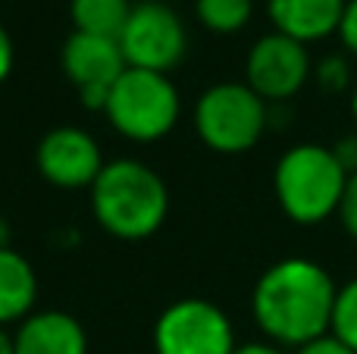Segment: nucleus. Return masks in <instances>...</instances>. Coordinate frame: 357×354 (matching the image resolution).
Masks as SVG:
<instances>
[{
	"mask_svg": "<svg viewBox=\"0 0 357 354\" xmlns=\"http://www.w3.org/2000/svg\"><path fill=\"white\" fill-rule=\"evenodd\" d=\"M335 279L307 257H285L260 273L251 292V314L279 348H301L333 326Z\"/></svg>",
	"mask_w": 357,
	"mask_h": 354,
	"instance_id": "obj_1",
	"label": "nucleus"
},
{
	"mask_svg": "<svg viewBox=\"0 0 357 354\" xmlns=\"http://www.w3.org/2000/svg\"><path fill=\"white\" fill-rule=\"evenodd\" d=\"M91 210L104 232L142 242L167 223L169 188L148 163L132 157L110 160L91 185Z\"/></svg>",
	"mask_w": 357,
	"mask_h": 354,
	"instance_id": "obj_2",
	"label": "nucleus"
},
{
	"mask_svg": "<svg viewBox=\"0 0 357 354\" xmlns=\"http://www.w3.org/2000/svg\"><path fill=\"white\" fill-rule=\"evenodd\" d=\"M348 173L326 144L304 141L289 148L273 169V194L291 223L317 226L339 213Z\"/></svg>",
	"mask_w": 357,
	"mask_h": 354,
	"instance_id": "obj_3",
	"label": "nucleus"
},
{
	"mask_svg": "<svg viewBox=\"0 0 357 354\" xmlns=\"http://www.w3.org/2000/svg\"><path fill=\"white\" fill-rule=\"evenodd\" d=\"M182 98L173 79L151 69H132L113 82L104 104V116L123 138L138 144H151L167 138L176 129Z\"/></svg>",
	"mask_w": 357,
	"mask_h": 354,
	"instance_id": "obj_4",
	"label": "nucleus"
},
{
	"mask_svg": "<svg viewBox=\"0 0 357 354\" xmlns=\"http://www.w3.org/2000/svg\"><path fill=\"white\" fill-rule=\"evenodd\" d=\"M270 125V104L245 82L210 85L195 104V132L216 154H248Z\"/></svg>",
	"mask_w": 357,
	"mask_h": 354,
	"instance_id": "obj_5",
	"label": "nucleus"
},
{
	"mask_svg": "<svg viewBox=\"0 0 357 354\" xmlns=\"http://www.w3.org/2000/svg\"><path fill=\"white\" fill-rule=\"evenodd\" d=\"M116 41L126 56V66L163 75L173 72L188 54V31L182 16L163 0L132 3V13Z\"/></svg>",
	"mask_w": 357,
	"mask_h": 354,
	"instance_id": "obj_6",
	"label": "nucleus"
},
{
	"mask_svg": "<svg viewBox=\"0 0 357 354\" xmlns=\"http://www.w3.org/2000/svg\"><path fill=\"white\" fill-rule=\"evenodd\" d=\"M235 348L232 320L207 298H178L154 323L157 354H232Z\"/></svg>",
	"mask_w": 357,
	"mask_h": 354,
	"instance_id": "obj_7",
	"label": "nucleus"
},
{
	"mask_svg": "<svg viewBox=\"0 0 357 354\" xmlns=\"http://www.w3.org/2000/svg\"><path fill=\"white\" fill-rule=\"evenodd\" d=\"M314 75L307 44L285 38L279 31L257 38L245 60V85L266 104H285L291 100Z\"/></svg>",
	"mask_w": 357,
	"mask_h": 354,
	"instance_id": "obj_8",
	"label": "nucleus"
},
{
	"mask_svg": "<svg viewBox=\"0 0 357 354\" xmlns=\"http://www.w3.org/2000/svg\"><path fill=\"white\" fill-rule=\"evenodd\" d=\"M60 66H63L66 82L79 91L82 104L88 110L104 113L107 94H110L113 82L126 72V56L119 50L116 38L88 35V31L73 29V35L63 41Z\"/></svg>",
	"mask_w": 357,
	"mask_h": 354,
	"instance_id": "obj_9",
	"label": "nucleus"
},
{
	"mask_svg": "<svg viewBox=\"0 0 357 354\" xmlns=\"http://www.w3.org/2000/svg\"><path fill=\"white\" fill-rule=\"evenodd\" d=\"M35 167L41 179L56 188H91L104 169V154L91 132L79 125H56L38 141Z\"/></svg>",
	"mask_w": 357,
	"mask_h": 354,
	"instance_id": "obj_10",
	"label": "nucleus"
},
{
	"mask_svg": "<svg viewBox=\"0 0 357 354\" xmlns=\"http://www.w3.org/2000/svg\"><path fill=\"white\" fill-rule=\"evenodd\" d=\"M13 354H88V332L66 311H35L13 332Z\"/></svg>",
	"mask_w": 357,
	"mask_h": 354,
	"instance_id": "obj_11",
	"label": "nucleus"
},
{
	"mask_svg": "<svg viewBox=\"0 0 357 354\" xmlns=\"http://www.w3.org/2000/svg\"><path fill=\"white\" fill-rule=\"evenodd\" d=\"M348 0H266L273 31L314 44L335 35Z\"/></svg>",
	"mask_w": 357,
	"mask_h": 354,
	"instance_id": "obj_12",
	"label": "nucleus"
},
{
	"mask_svg": "<svg viewBox=\"0 0 357 354\" xmlns=\"http://www.w3.org/2000/svg\"><path fill=\"white\" fill-rule=\"evenodd\" d=\"M38 301V276L35 267L19 251L0 248V326L22 323L35 314Z\"/></svg>",
	"mask_w": 357,
	"mask_h": 354,
	"instance_id": "obj_13",
	"label": "nucleus"
},
{
	"mask_svg": "<svg viewBox=\"0 0 357 354\" xmlns=\"http://www.w3.org/2000/svg\"><path fill=\"white\" fill-rule=\"evenodd\" d=\"M129 13L132 0H69L75 31H88V35L119 38Z\"/></svg>",
	"mask_w": 357,
	"mask_h": 354,
	"instance_id": "obj_14",
	"label": "nucleus"
},
{
	"mask_svg": "<svg viewBox=\"0 0 357 354\" xmlns=\"http://www.w3.org/2000/svg\"><path fill=\"white\" fill-rule=\"evenodd\" d=\"M195 13L213 35H235L251 22L254 0H195Z\"/></svg>",
	"mask_w": 357,
	"mask_h": 354,
	"instance_id": "obj_15",
	"label": "nucleus"
},
{
	"mask_svg": "<svg viewBox=\"0 0 357 354\" xmlns=\"http://www.w3.org/2000/svg\"><path fill=\"white\" fill-rule=\"evenodd\" d=\"M335 339L357 351V276L348 279L345 286H339L335 292V307H333V326H329Z\"/></svg>",
	"mask_w": 357,
	"mask_h": 354,
	"instance_id": "obj_16",
	"label": "nucleus"
},
{
	"mask_svg": "<svg viewBox=\"0 0 357 354\" xmlns=\"http://www.w3.org/2000/svg\"><path fill=\"white\" fill-rule=\"evenodd\" d=\"M314 82L323 94H342L348 88H354L351 79V63L342 54H326L320 63L314 66Z\"/></svg>",
	"mask_w": 357,
	"mask_h": 354,
	"instance_id": "obj_17",
	"label": "nucleus"
},
{
	"mask_svg": "<svg viewBox=\"0 0 357 354\" xmlns=\"http://www.w3.org/2000/svg\"><path fill=\"white\" fill-rule=\"evenodd\" d=\"M335 217H339L342 229L357 242V173L348 176L345 192H342V204H339V213H335Z\"/></svg>",
	"mask_w": 357,
	"mask_h": 354,
	"instance_id": "obj_18",
	"label": "nucleus"
},
{
	"mask_svg": "<svg viewBox=\"0 0 357 354\" xmlns=\"http://www.w3.org/2000/svg\"><path fill=\"white\" fill-rule=\"evenodd\" d=\"M335 35H339L342 47L348 50V56L357 60V0H348L345 3V13H342V22Z\"/></svg>",
	"mask_w": 357,
	"mask_h": 354,
	"instance_id": "obj_19",
	"label": "nucleus"
},
{
	"mask_svg": "<svg viewBox=\"0 0 357 354\" xmlns=\"http://www.w3.org/2000/svg\"><path fill=\"white\" fill-rule=\"evenodd\" d=\"M329 151H333V157L339 160V167L345 169L348 176L357 173V132H348V135H342L335 144H329Z\"/></svg>",
	"mask_w": 357,
	"mask_h": 354,
	"instance_id": "obj_20",
	"label": "nucleus"
},
{
	"mask_svg": "<svg viewBox=\"0 0 357 354\" xmlns=\"http://www.w3.org/2000/svg\"><path fill=\"white\" fill-rule=\"evenodd\" d=\"M295 354H357V351H351L342 339H335L333 332H326V336H320V339H314V342L295 348Z\"/></svg>",
	"mask_w": 357,
	"mask_h": 354,
	"instance_id": "obj_21",
	"label": "nucleus"
},
{
	"mask_svg": "<svg viewBox=\"0 0 357 354\" xmlns=\"http://www.w3.org/2000/svg\"><path fill=\"white\" fill-rule=\"evenodd\" d=\"M13 63H16V50H13V38L10 31L0 25V85H3L6 79H10L13 72Z\"/></svg>",
	"mask_w": 357,
	"mask_h": 354,
	"instance_id": "obj_22",
	"label": "nucleus"
},
{
	"mask_svg": "<svg viewBox=\"0 0 357 354\" xmlns=\"http://www.w3.org/2000/svg\"><path fill=\"white\" fill-rule=\"evenodd\" d=\"M232 354H285V351L273 342H248V345H238Z\"/></svg>",
	"mask_w": 357,
	"mask_h": 354,
	"instance_id": "obj_23",
	"label": "nucleus"
},
{
	"mask_svg": "<svg viewBox=\"0 0 357 354\" xmlns=\"http://www.w3.org/2000/svg\"><path fill=\"white\" fill-rule=\"evenodd\" d=\"M0 354H13V336L0 326Z\"/></svg>",
	"mask_w": 357,
	"mask_h": 354,
	"instance_id": "obj_24",
	"label": "nucleus"
},
{
	"mask_svg": "<svg viewBox=\"0 0 357 354\" xmlns=\"http://www.w3.org/2000/svg\"><path fill=\"white\" fill-rule=\"evenodd\" d=\"M0 248H10V223L0 217Z\"/></svg>",
	"mask_w": 357,
	"mask_h": 354,
	"instance_id": "obj_25",
	"label": "nucleus"
},
{
	"mask_svg": "<svg viewBox=\"0 0 357 354\" xmlns=\"http://www.w3.org/2000/svg\"><path fill=\"white\" fill-rule=\"evenodd\" d=\"M351 119H354V132H357V82L351 88Z\"/></svg>",
	"mask_w": 357,
	"mask_h": 354,
	"instance_id": "obj_26",
	"label": "nucleus"
}]
</instances>
